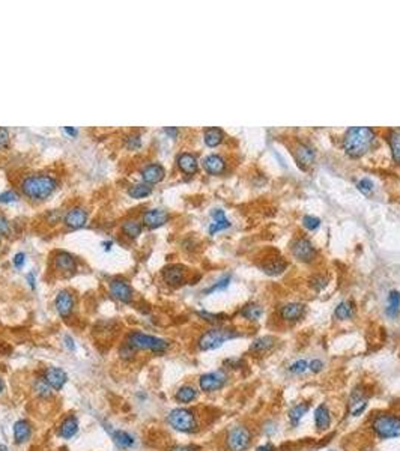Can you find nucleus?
Returning a JSON list of instances; mask_svg holds the SVG:
<instances>
[{
    "mask_svg": "<svg viewBox=\"0 0 400 451\" xmlns=\"http://www.w3.org/2000/svg\"><path fill=\"white\" fill-rule=\"evenodd\" d=\"M176 162H178V167L181 169V172H184L185 175H194L197 172V169H199L196 157L191 155V154H188V152L181 154L178 157Z\"/></svg>",
    "mask_w": 400,
    "mask_h": 451,
    "instance_id": "21",
    "label": "nucleus"
},
{
    "mask_svg": "<svg viewBox=\"0 0 400 451\" xmlns=\"http://www.w3.org/2000/svg\"><path fill=\"white\" fill-rule=\"evenodd\" d=\"M374 133L367 127H355L347 130L343 138V148L352 158L363 157L373 145Z\"/></svg>",
    "mask_w": 400,
    "mask_h": 451,
    "instance_id": "1",
    "label": "nucleus"
},
{
    "mask_svg": "<svg viewBox=\"0 0 400 451\" xmlns=\"http://www.w3.org/2000/svg\"><path fill=\"white\" fill-rule=\"evenodd\" d=\"M56 186V179L49 175H30L23 179L21 191L32 200H44L54 193Z\"/></svg>",
    "mask_w": 400,
    "mask_h": 451,
    "instance_id": "2",
    "label": "nucleus"
},
{
    "mask_svg": "<svg viewBox=\"0 0 400 451\" xmlns=\"http://www.w3.org/2000/svg\"><path fill=\"white\" fill-rule=\"evenodd\" d=\"M125 146L130 151H137L142 146V138H140L138 134H131L125 138Z\"/></svg>",
    "mask_w": 400,
    "mask_h": 451,
    "instance_id": "39",
    "label": "nucleus"
},
{
    "mask_svg": "<svg viewBox=\"0 0 400 451\" xmlns=\"http://www.w3.org/2000/svg\"><path fill=\"white\" fill-rule=\"evenodd\" d=\"M286 268H288V264H286L281 257L271 259L269 262H267L265 265H262L264 272L268 274V275H278V274L283 272Z\"/></svg>",
    "mask_w": 400,
    "mask_h": 451,
    "instance_id": "27",
    "label": "nucleus"
},
{
    "mask_svg": "<svg viewBox=\"0 0 400 451\" xmlns=\"http://www.w3.org/2000/svg\"><path fill=\"white\" fill-rule=\"evenodd\" d=\"M256 451H275V447L272 444H265L262 447H259Z\"/></svg>",
    "mask_w": 400,
    "mask_h": 451,
    "instance_id": "55",
    "label": "nucleus"
},
{
    "mask_svg": "<svg viewBox=\"0 0 400 451\" xmlns=\"http://www.w3.org/2000/svg\"><path fill=\"white\" fill-rule=\"evenodd\" d=\"M238 336L240 334L235 329L214 328V329L206 331L205 334H202V337L197 342V346H199L200 350H214V349H218L220 346H223L224 342L232 340Z\"/></svg>",
    "mask_w": 400,
    "mask_h": 451,
    "instance_id": "4",
    "label": "nucleus"
},
{
    "mask_svg": "<svg viewBox=\"0 0 400 451\" xmlns=\"http://www.w3.org/2000/svg\"><path fill=\"white\" fill-rule=\"evenodd\" d=\"M27 281H29V284H30V288L35 289V274H33V272H29V274H27Z\"/></svg>",
    "mask_w": 400,
    "mask_h": 451,
    "instance_id": "57",
    "label": "nucleus"
},
{
    "mask_svg": "<svg viewBox=\"0 0 400 451\" xmlns=\"http://www.w3.org/2000/svg\"><path fill=\"white\" fill-rule=\"evenodd\" d=\"M229 283H230V275H226V277H223L220 281H217L214 286H211L209 289H206L205 291V293L208 295V293H213V292H215V291H223V289H226L227 286H229Z\"/></svg>",
    "mask_w": 400,
    "mask_h": 451,
    "instance_id": "40",
    "label": "nucleus"
},
{
    "mask_svg": "<svg viewBox=\"0 0 400 451\" xmlns=\"http://www.w3.org/2000/svg\"><path fill=\"white\" fill-rule=\"evenodd\" d=\"M152 193V186L148 184H134L128 188V196L133 199H143Z\"/></svg>",
    "mask_w": 400,
    "mask_h": 451,
    "instance_id": "30",
    "label": "nucleus"
},
{
    "mask_svg": "<svg viewBox=\"0 0 400 451\" xmlns=\"http://www.w3.org/2000/svg\"><path fill=\"white\" fill-rule=\"evenodd\" d=\"M302 223H304V226L307 227L309 230H316L320 226V220L313 217V215H305L302 218Z\"/></svg>",
    "mask_w": 400,
    "mask_h": 451,
    "instance_id": "42",
    "label": "nucleus"
},
{
    "mask_svg": "<svg viewBox=\"0 0 400 451\" xmlns=\"http://www.w3.org/2000/svg\"><path fill=\"white\" fill-rule=\"evenodd\" d=\"M291 251L298 260H301V262H312V260L316 257V250H315L313 244L305 238L295 239L292 242Z\"/></svg>",
    "mask_w": 400,
    "mask_h": 451,
    "instance_id": "9",
    "label": "nucleus"
},
{
    "mask_svg": "<svg viewBox=\"0 0 400 451\" xmlns=\"http://www.w3.org/2000/svg\"><path fill=\"white\" fill-rule=\"evenodd\" d=\"M9 146V131L5 127H0V149H8Z\"/></svg>",
    "mask_w": 400,
    "mask_h": 451,
    "instance_id": "45",
    "label": "nucleus"
},
{
    "mask_svg": "<svg viewBox=\"0 0 400 451\" xmlns=\"http://www.w3.org/2000/svg\"><path fill=\"white\" fill-rule=\"evenodd\" d=\"M251 444V433L245 425H237L229 430L226 445L229 451H245Z\"/></svg>",
    "mask_w": 400,
    "mask_h": 451,
    "instance_id": "7",
    "label": "nucleus"
},
{
    "mask_svg": "<svg viewBox=\"0 0 400 451\" xmlns=\"http://www.w3.org/2000/svg\"><path fill=\"white\" fill-rule=\"evenodd\" d=\"M262 313H264L262 307L257 305V304H247V305L242 308V312H241V315H242L245 319H248V320H257L259 318L262 316Z\"/></svg>",
    "mask_w": 400,
    "mask_h": 451,
    "instance_id": "34",
    "label": "nucleus"
},
{
    "mask_svg": "<svg viewBox=\"0 0 400 451\" xmlns=\"http://www.w3.org/2000/svg\"><path fill=\"white\" fill-rule=\"evenodd\" d=\"M122 232L128 236V238H137L142 233V224L135 220H128L122 224Z\"/></svg>",
    "mask_w": 400,
    "mask_h": 451,
    "instance_id": "35",
    "label": "nucleus"
},
{
    "mask_svg": "<svg viewBox=\"0 0 400 451\" xmlns=\"http://www.w3.org/2000/svg\"><path fill=\"white\" fill-rule=\"evenodd\" d=\"M35 388H36V393L39 394V396H42V397H50L52 396V393H50V385L47 384L44 379H39V381L36 382V385H35Z\"/></svg>",
    "mask_w": 400,
    "mask_h": 451,
    "instance_id": "41",
    "label": "nucleus"
},
{
    "mask_svg": "<svg viewBox=\"0 0 400 451\" xmlns=\"http://www.w3.org/2000/svg\"><path fill=\"white\" fill-rule=\"evenodd\" d=\"M44 381L49 384L53 390L59 391L68 382V374H66L65 370H62L59 367H50V369H47L45 373H44Z\"/></svg>",
    "mask_w": 400,
    "mask_h": 451,
    "instance_id": "11",
    "label": "nucleus"
},
{
    "mask_svg": "<svg viewBox=\"0 0 400 451\" xmlns=\"http://www.w3.org/2000/svg\"><path fill=\"white\" fill-rule=\"evenodd\" d=\"M366 408H367V397L364 396V391H360L358 388L355 391H352L349 398V414L358 417L366 411Z\"/></svg>",
    "mask_w": 400,
    "mask_h": 451,
    "instance_id": "15",
    "label": "nucleus"
},
{
    "mask_svg": "<svg viewBox=\"0 0 400 451\" xmlns=\"http://www.w3.org/2000/svg\"><path fill=\"white\" fill-rule=\"evenodd\" d=\"M169 451H200V447L197 445H175L169 448Z\"/></svg>",
    "mask_w": 400,
    "mask_h": 451,
    "instance_id": "49",
    "label": "nucleus"
},
{
    "mask_svg": "<svg viewBox=\"0 0 400 451\" xmlns=\"http://www.w3.org/2000/svg\"><path fill=\"white\" fill-rule=\"evenodd\" d=\"M274 346V339L272 337H261L257 339L251 343V352H257V353H262V352H267L269 350L271 347Z\"/></svg>",
    "mask_w": 400,
    "mask_h": 451,
    "instance_id": "33",
    "label": "nucleus"
},
{
    "mask_svg": "<svg viewBox=\"0 0 400 451\" xmlns=\"http://www.w3.org/2000/svg\"><path fill=\"white\" fill-rule=\"evenodd\" d=\"M113 438H114L116 444L119 445V447H122V448H130V447L134 445L133 436H131L130 433L124 432V430H117V432H114V433H113Z\"/></svg>",
    "mask_w": 400,
    "mask_h": 451,
    "instance_id": "37",
    "label": "nucleus"
},
{
    "mask_svg": "<svg viewBox=\"0 0 400 451\" xmlns=\"http://www.w3.org/2000/svg\"><path fill=\"white\" fill-rule=\"evenodd\" d=\"M211 215H213V218H214V223H211V226H209V235H215L217 232L230 227V223L224 215V211L214 209L213 212H211Z\"/></svg>",
    "mask_w": 400,
    "mask_h": 451,
    "instance_id": "25",
    "label": "nucleus"
},
{
    "mask_svg": "<svg viewBox=\"0 0 400 451\" xmlns=\"http://www.w3.org/2000/svg\"><path fill=\"white\" fill-rule=\"evenodd\" d=\"M162 277L172 286H178L185 278V268L182 265H169L162 269Z\"/></svg>",
    "mask_w": 400,
    "mask_h": 451,
    "instance_id": "18",
    "label": "nucleus"
},
{
    "mask_svg": "<svg viewBox=\"0 0 400 451\" xmlns=\"http://www.w3.org/2000/svg\"><path fill=\"white\" fill-rule=\"evenodd\" d=\"M372 429L374 435L381 439H393L400 436V418L391 414L378 415L373 423Z\"/></svg>",
    "mask_w": 400,
    "mask_h": 451,
    "instance_id": "5",
    "label": "nucleus"
},
{
    "mask_svg": "<svg viewBox=\"0 0 400 451\" xmlns=\"http://www.w3.org/2000/svg\"><path fill=\"white\" fill-rule=\"evenodd\" d=\"M18 200V194L12 189H8V191L0 194V203H11V202H17Z\"/></svg>",
    "mask_w": 400,
    "mask_h": 451,
    "instance_id": "46",
    "label": "nucleus"
},
{
    "mask_svg": "<svg viewBox=\"0 0 400 451\" xmlns=\"http://www.w3.org/2000/svg\"><path fill=\"white\" fill-rule=\"evenodd\" d=\"M3 390H5V384H3V381H2V379H0V394H2V393H3Z\"/></svg>",
    "mask_w": 400,
    "mask_h": 451,
    "instance_id": "59",
    "label": "nucleus"
},
{
    "mask_svg": "<svg viewBox=\"0 0 400 451\" xmlns=\"http://www.w3.org/2000/svg\"><path fill=\"white\" fill-rule=\"evenodd\" d=\"M304 312H305V305L304 304H301V302H289V304H286L283 308H281L280 315H281V318H283L285 320L292 322V320L301 319Z\"/></svg>",
    "mask_w": 400,
    "mask_h": 451,
    "instance_id": "20",
    "label": "nucleus"
},
{
    "mask_svg": "<svg viewBox=\"0 0 400 451\" xmlns=\"http://www.w3.org/2000/svg\"><path fill=\"white\" fill-rule=\"evenodd\" d=\"M315 157H316V154H315V151L310 148V146H307V145H304V143H299L296 148H295V159L301 164V165H310L313 161H315Z\"/></svg>",
    "mask_w": 400,
    "mask_h": 451,
    "instance_id": "24",
    "label": "nucleus"
},
{
    "mask_svg": "<svg viewBox=\"0 0 400 451\" xmlns=\"http://www.w3.org/2000/svg\"><path fill=\"white\" fill-rule=\"evenodd\" d=\"M56 310L63 318L68 319L74 310V296L68 291H60L56 296Z\"/></svg>",
    "mask_w": 400,
    "mask_h": 451,
    "instance_id": "12",
    "label": "nucleus"
},
{
    "mask_svg": "<svg viewBox=\"0 0 400 451\" xmlns=\"http://www.w3.org/2000/svg\"><path fill=\"white\" fill-rule=\"evenodd\" d=\"M400 312V292L391 291L388 295V307H387V315L390 318H396Z\"/></svg>",
    "mask_w": 400,
    "mask_h": 451,
    "instance_id": "32",
    "label": "nucleus"
},
{
    "mask_svg": "<svg viewBox=\"0 0 400 451\" xmlns=\"http://www.w3.org/2000/svg\"><path fill=\"white\" fill-rule=\"evenodd\" d=\"M65 343H66V347L69 349V350H74L76 349V345H74V340L69 337V336H66L65 337Z\"/></svg>",
    "mask_w": 400,
    "mask_h": 451,
    "instance_id": "54",
    "label": "nucleus"
},
{
    "mask_svg": "<svg viewBox=\"0 0 400 451\" xmlns=\"http://www.w3.org/2000/svg\"><path fill=\"white\" fill-rule=\"evenodd\" d=\"M135 350H151L152 353H164L169 347V343L155 336L145 334V332L134 331L128 336L127 342Z\"/></svg>",
    "mask_w": 400,
    "mask_h": 451,
    "instance_id": "3",
    "label": "nucleus"
},
{
    "mask_svg": "<svg viewBox=\"0 0 400 451\" xmlns=\"http://www.w3.org/2000/svg\"><path fill=\"white\" fill-rule=\"evenodd\" d=\"M199 316H202V318H205L208 322H211V323H217V322H220L221 319V316L220 315H213V313H206V312H200L199 313Z\"/></svg>",
    "mask_w": 400,
    "mask_h": 451,
    "instance_id": "51",
    "label": "nucleus"
},
{
    "mask_svg": "<svg viewBox=\"0 0 400 451\" xmlns=\"http://www.w3.org/2000/svg\"><path fill=\"white\" fill-rule=\"evenodd\" d=\"M86 221H87V211L83 208L69 209L63 217V223L71 229H80L86 224Z\"/></svg>",
    "mask_w": 400,
    "mask_h": 451,
    "instance_id": "13",
    "label": "nucleus"
},
{
    "mask_svg": "<svg viewBox=\"0 0 400 451\" xmlns=\"http://www.w3.org/2000/svg\"><path fill=\"white\" fill-rule=\"evenodd\" d=\"M9 232H11V227H9V221L0 215V235L3 236H9Z\"/></svg>",
    "mask_w": 400,
    "mask_h": 451,
    "instance_id": "48",
    "label": "nucleus"
},
{
    "mask_svg": "<svg viewBox=\"0 0 400 451\" xmlns=\"http://www.w3.org/2000/svg\"><path fill=\"white\" fill-rule=\"evenodd\" d=\"M110 293L113 295V298L125 304L131 302L133 299V289L128 284V281L122 278H114L110 281Z\"/></svg>",
    "mask_w": 400,
    "mask_h": 451,
    "instance_id": "10",
    "label": "nucleus"
},
{
    "mask_svg": "<svg viewBox=\"0 0 400 451\" xmlns=\"http://www.w3.org/2000/svg\"><path fill=\"white\" fill-rule=\"evenodd\" d=\"M203 167L209 175H220L226 169V162L220 155H208L203 159Z\"/></svg>",
    "mask_w": 400,
    "mask_h": 451,
    "instance_id": "22",
    "label": "nucleus"
},
{
    "mask_svg": "<svg viewBox=\"0 0 400 451\" xmlns=\"http://www.w3.org/2000/svg\"><path fill=\"white\" fill-rule=\"evenodd\" d=\"M54 265L62 272H73L77 268V260L74 259L73 254H69L66 251H59L54 257Z\"/></svg>",
    "mask_w": 400,
    "mask_h": 451,
    "instance_id": "17",
    "label": "nucleus"
},
{
    "mask_svg": "<svg viewBox=\"0 0 400 451\" xmlns=\"http://www.w3.org/2000/svg\"><path fill=\"white\" fill-rule=\"evenodd\" d=\"M164 133L166 134H169L172 138H176L178 137V134H179V131H178V128H175V127H167V128H164Z\"/></svg>",
    "mask_w": 400,
    "mask_h": 451,
    "instance_id": "53",
    "label": "nucleus"
},
{
    "mask_svg": "<svg viewBox=\"0 0 400 451\" xmlns=\"http://www.w3.org/2000/svg\"><path fill=\"white\" fill-rule=\"evenodd\" d=\"M205 143L209 146V148H215V146H218L221 141H223V138H224V134H223V131L220 130V128H215V127H213V128H208L206 131H205Z\"/></svg>",
    "mask_w": 400,
    "mask_h": 451,
    "instance_id": "28",
    "label": "nucleus"
},
{
    "mask_svg": "<svg viewBox=\"0 0 400 451\" xmlns=\"http://www.w3.org/2000/svg\"><path fill=\"white\" fill-rule=\"evenodd\" d=\"M169 424L173 427V429L184 432V433H191L197 429V420L193 411L185 409V408H178L173 409L169 417Z\"/></svg>",
    "mask_w": 400,
    "mask_h": 451,
    "instance_id": "6",
    "label": "nucleus"
},
{
    "mask_svg": "<svg viewBox=\"0 0 400 451\" xmlns=\"http://www.w3.org/2000/svg\"><path fill=\"white\" fill-rule=\"evenodd\" d=\"M166 176V170L160 164H148L142 170V179L145 184H158Z\"/></svg>",
    "mask_w": 400,
    "mask_h": 451,
    "instance_id": "16",
    "label": "nucleus"
},
{
    "mask_svg": "<svg viewBox=\"0 0 400 451\" xmlns=\"http://www.w3.org/2000/svg\"><path fill=\"white\" fill-rule=\"evenodd\" d=\"M25 260H26V254L25 253H17L14 256V259H12V264H14L15 268H21L23 265H25Z\"/></svg>",
    "mask_w": 400,
    "mask_h": 451,
    "instance_id": "50",
    "label": "nucleus"
},
{
    "mask_svg": "<svg viewBox=\"0 0 400 451\" xmlns=\"http://www.w3.org/2000/svg\"><path fill=\"white\" fill-rule=\"evenodd\" d=\"M307 411H309V403H299V405H296V406H293L292 409H291V412H289V418H291V421H292V424H298L299 423V420L307 414Z\"/></svg>",
    "mask_w": 400,
    "mask_h": 451,
    "instance_id": "36",
    "label": "nucleus"
},
{
    "mask_svg": "<svg viewBox=\"0 0 400 451\" xmlns=\"http://www.w3.org/2000/svg\"><path fill=\"white\" fill-rule=\"evenodd\" d=\"M111 244H113L111 241H107V242H104V244H103V245H104V250H106V251H107V250H110V248H111Z\"/></svg>",
    "mask_w": 400,
    "mask_h": 451,
    "instance_id": "58",
    "label": "nucleus"
},
{
    "mask_svg": "<svg viewBox=\"0 0 400 451\" xmlns=\"http://www.w3.org/2000/svg\"><path fill=\"white\" fill-rule=\"evenodd\" d=\"M226 381H227V376L224 374V371L218 370V371H211V373L200 376L199 385H200V390L205 393H214V391L221 390Z\"/></svg>",
    "mask_w": 400,
    "mask_h": 451,
    "instance_id": "8",
    "label": "nucleus"
},
{
    "mask_svg": "<svg viewBox=\"0 0 400 451\" xmlns=\"http://www.w3.org/2000/svg\"><path fill=\"white\" fill-rule=\"evenodd\" d=\"M388 141H390V148H391V154L396 162H400V128H394L390 131L388 134Z\"/></svg>",
    "mask_w": 400,
    "mask_h": 451,
    "instance_id": "29",
    "label": "nucleus"
},
{
    "mask_svg": "<svg viewBox=\"0 0 400 451\" xmlns=\"http://www.w3.org/2000/svg\"><path fill=\"white\" fill-rule=\"evenodd\" d=\"M0 451H8L6 445H0Z\"/></svg>",
    "mask_w": 400,
    "mask_h": 451,
    "instance_id": "60",
    "label": "nucleus"
},
{
    "mask_svg": "<svg viewBox=\"0 0 400 451\" xmlns=\"http://www.w3.org/2000/svg\"><path fill=\"white\" fill-rule=\"evenodd\" d=\"M322 367H323V364H322V361H320V360H315V361H312V363L309 364V369H310L313 373L320 371V370H322Z\"/></svg>",
    "mask_w": 400,
    "mask_h": 451,
    "instance_id": "52",
    "label": "nucleus"
},
{
    "mask_svg": "<svg viewBox=\"0 0 400 451\" xmlns=\"http://www.w3.org/2000/svg\"><path fill=\"white\" fill-rule=\"evenodd\" d=\"M167 220H169V213L164 209H151V211H146L143 213V224L151 227V229H155V227L166 224Z\"/></svg>",
    "mask_w": 400,
    "mask_h": 451,
    "instance_id": "14",
    "label": "nucleus"
},
{
    "mask_svg": "<svg viewBox=\"0 0 400 451\" xmlns=\"http://www.w3.org/2000/svg\"><path fill=\"white\" fill-rule=\"evenodd\" d=\"M0 244H2V241H0Z\"/></svg>",
    "mask_w": 400,
    "mask_h": 451,
    "instance_id": "61",
    "label": "nucleus"
},
{
    "mask_svg": "<svg viewBox=\"0 0 400 451\" xmlns=\"http://www.w3.org/2000/svg\"><path fill=\"white\" fill-rule=\"evenodd\" d=\"M63 131H65L68 135H73V137H76V135L79 134V130H76V128H69V127H65Z\"/></svg>",
    "mask_w": 400,
    "mask_h": 451,
    "instance_id": "56",
    "label": "nucleus"
},
{
    "mask_svg": "<svg viewBox=\"0 0 400 451\" xmlns=\"http://www.w3.org/2000/svg\"><path fill=\"white\" fill-rule=\"evenodd\" d=\"M175 397L179 403H190L197 397V391L191 385H184L176 391Z\"/></svg>",
    "mask_w": 400,
    "mask_h": 451,
    "instance_id": "31",
    "label": "nucleus"
},
{
    "mask_svg": "<svg viewBox=\"0 0 400 451\" xmlns=\"http://www.w3.org/2000/svg\"><path fill=\"white\" fill-rule=\"evenodd\" d=\"M326 283H328V278L326 277H316V278H313L312 280V286L316 289V291H320V289H323L325 286H326Z\"/></svg>",
    "mask_w": 400,
    "mask_h": 451,
    "instance_id": "47",
    "label": "nucleus"
},
{
    "mask_svg": "<svg viewBox=\"0 0 400 451\" xmlns=\"http://www.w3.org/2000/svg\"><path fill=\"white\" fill-rule=\"evenodd\" d=\"M32 436V425L26 420H20L14 424V439L17 444L26 442Z\"/></svg>",
    "mask_w": 400,
    "mask_h": 451,
    "instance_id": "23",
    "label": "nucleus"
},
{
    "mask_svg": "<svg viewBox=\"0 0 400 451\" xmlns=\"http://www.w3.org/2000/svg\"><path fill=\"white\" fill-rule=\"evenodd\" d=\"M309 369V363L305 361V360H298L296 363H293L292 366H291V371L292 373H295V374H301V373H304L305 370Z\"/></svg>",
    "mask_w": 400,
    "mask_h": 451,
    "instance_id": "43",
    "label": "nucleus"
},
{
    "mask_svg": "<svg viewBox=\"0 0 400 451\" xmlns=\"http://www.w3.org/2000/svg\"><path fill=\"white\" fill-rule=\"evenodd\" d=\"M334 316L340 320H346L352 316V305L349 302H340L337 307H336V312H334Z\"/></svg>",
    "mask_w": 400,
    "mask_h": 451,
    "instance_id": "38",
    "label": "nucleus"
},
{
    "mask_svg": "<svg viewBox=\"0 0 400 451\" xmlns=\"http://www.w3.org/2000/svg\"><path fill=\"white\" fill-rule=\"evenodd\" d=\"M77 432H79V420H77V417H74V415L66 417V418L62 421L60 427H59V436L63 438V439H71V438H74V436L77 435Z\"/></svg>",
    "mask_w": 400,
    "mask_h": 451,
    "instance_id": "19",
    "label": "nucleus"
},
{
    "mask_svg": "<svg viewBox=\"0 0 400 451\" xmlns=\"http://www.w3.org/2000/svg\"><path fill=\"white\" fill-rule=\"evenodd\" d=\"M373 182L369 179V178H364V179H361L358 184H357V188L360 189V191L363 193V194H369L372 189H373Z\"/></svg>",
    "mask_w": 400,
    "mask_h": 451,
    "instance_id": "44",
    "label": "nucleus"
},
{
    "mask_svg": "<svg viewBox=\"0 0 400 451\" xmlns=\"http://www.w3.org/2000/svg\"><path fill=\"white\" fill-rule=\"evenodd\" d=\"M315 424L318 427L319 432L326 430L329 424H331V415H329V409L325 405H319L315 411Z\"/></svg>",
    "mask_w": 400,
    "mask_h": 451,
    "instance_id": "26",
    "label": "nucleus"
}]
</instances>
